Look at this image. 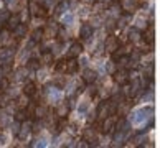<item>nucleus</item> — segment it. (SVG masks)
<instances>
[{
    "mask_svg": "<svg viewBox=\"0 0 160 148\" xmlns=\"http://www.w3.org/2000/svg\"><path fill=\"white\" fill-rule=\"evenodd\" d=\"M101 130H102L104 133H111L112 130H114V118L109 117V115L106 117L104 122H102V128H101Z\"/></svg>",
    "mask_w": 160,
    "mask_h": 148,
    "instance_id": "obj_10",
    "label": "nucleus"
},
{
    "mask_svg": "<svg viewBox=\"0 0 160 148\" xmlns=\"http://www.w3.org/2000/svg\"><path fill=\"white\" fill-rule=\"evenodd\" d=\"M45 145H46L45 140H40V141L37 140V143H33V146H45Z\"/></svg>",
    "mask_w": 160,
    "mask_h": 148,
    "instance_id": "obj_43",
    "label": "nucleus"
},
{
    "mask_svg": "<svg viewBox=\"0 0 160 148\" xmlns=\"http://www.w3.org/2000/svg\"><path fill=\"white\" fill-rule=\"evenodd\" d=\"M139 87H140V84H139V81H132V86H130V91H127V94L130 97H134L135 94L139 92Z\"/></svg>",
    "mask_w": 160,
    "mask_h": 148,
    "instance_id": "obj_23",
    "label": "nucleus"
},
{
    "mask_svg": "<svg viewBox=\"0 0 160 148\" xmlns=\"http://www.w3.org/2000/svg\"><path fill=\"white\" fill-rule=\"evenodd\" d=\"M35 91H37L35 82H28V84H25V87H23V94H27V96H33Z\"/></svg>",
    "mask_w": 160,
    "mask_h": 148,
    "instance_id": "obj_19",
    "label": "nucleus"
},
{
    "mask_svg": "<svg viewBox=\"0 0 160 148\" xmlns=\"http://www.w3.org/2000/svg\"><path fill=\"white\" fill-rule=\"evenodd\" d=\"M81 51H82V46L79 43H73L68 51V58H76L78 55H81Z\"/></svg>",
    "mask_w": 160,
    "mask_h": 148,
    "instance_id": "obj_13",
    "label": "nucleus"
},
{
    "mask_svg": "<svg viewBox=\"0 0 160 148\" xmlns=\"http://www.w3.org/2000/svg\"><path fill=\"white\" fill-rule=\"evenodd\" d=\"M0 43H8V28H3L0 31Z\"/></svg>",
    "mask_w": 160,
    "mask_h": 148,
    "instance_id": "obj_25",
    "label": "nucleus"
},
{
    "mask_svg": "<svg viewBox=\"0 0 160 148\" xmlns=\"http://www.w3.org/2000/svg\"><path fill=\"white\" fill-rule=\"evenodd\" d=\"M30 13L35 15V17H45V8L41 7V5H38L37 2H30Z\"/></svg>",
    "mask_w": 160,
    "mask_h": 148,
    "instance_id": "obj_9",
    "label": "nucleus"
},
{
    "mask_svg": "<svg viewBox=\"0 0 160 148\" xmlns=\"http://www.w3.org/2000/svg\"><path fill=\"white\" fill-rule=\"evenodd\" d=\"M30 132H32V122L27 118V120H25V122H23L22 125H20V128H18V133H17V135H18L20 138H27Z\"/></svg>",
    "mask_w": 160,
    "mask_h": 148,
    "instance_id": "obj_5",
    "label": "nucleus"
},
{
    "mask_svg": "<svg viewBox=\"0 0 160 148\" xmlns=\"http://www.w3.org/2000/svg\"><path fill=\"white\" fill-rule=\"evenodd\" d=\"M27 18H28V8L23 10V13H22V17H20V20H27Z\"/></svg>",
    "mask_w": 160,
    "mask_h": 148,
    "instance_id": "obj_39",
    "label": "nucleus"
},
{
    "mask_svg": "<svg viewBox=\"0 0 160 148\" xmlns=\"http://www.w3.org/2000/svg\"><path fill=\"white\" fill-rule=\"evenodd\" d=\"M25 76H27V69H25V68H20V69L15 73V79H17V81H23V79H25Z\"/></svg>",
    "mask_w": 160,
    "mask_h": 148,
    "instance_id": "obj_26",
    "label": "nucleus"
},
{
    "mask_svg": "<svg viewBox=\"0 0 160 148\" xmlns=\"http://www.w3.org/2000/svg\"><path fill=\"white\" fill-rule=\"evenodd\" d=\"M117 46H119V43H117V38L109 36L108 40H106V50H108L109 53H114V51L117 50Z\"/></svg>",
    "mask_w": 160,
    "mask_h": 148,
    "instance_id": "obj_12",
    "label": "nucleus"
},
{
    "mask_svg": "<svg viewBox=\"0 0 160 148\" xmlns=\"http://www.w3.org/2000/svg\"><path fill=\"white\" fill-rule=\"evenodd\" d=\"M84 141H89V145H98V138H96V130L94 128H86L82 133Z\"/></svg>",
    "mask_w": 160,
    "mask_h": 148,
    "instance_id": "obj_4",
    "label": "nucleus"
},
{
    "mask_svg": "<svg viewBox=\"0 0 160 148\" xmlns=\"http://www.w3.org/2000/svg\"><path fill=\"white\" fill-rule=\"evenodd\" d=\"M68 38V35H66V31H63V30H61V31H60V40L63 41V40H66Z\"/></svg>",
    "mask_w": 160,
    "mask_h": 148,
    "instance_id": "obj_42",
    "label": "nucleus"
},
{
    "mask_svg": "<svg viewBox=\"0 0 160 148\" xmlns=\"http://www.w3.org/2000/svg\"><path fill=\"white\" fill-rule=\"evenodd\" d=\"M43 36H45V31H43V30H35V31H33V36H32V41H33V43H38V41L43 40Z\"/></svg>",
    "mask_w": 160,
    "mask_h": 148,
    "instance_id": "obj_21",
    "label": "nucleus"
},
{
    "mask_svg": "<svg viewBox=\"0 0 160 148\" xmlns=\"http://www.w3.org/2000/svg\"><path fill=\"white\" fill-rule=\"evenodd\" d=\"M41 63H45V64H50V63H53V53H50V51H45V53H43V56H41Z\"/></svg>",
    "mask_w": 160,
    "mask_h": 148,
    "instance_id": "obj_24",
    "label": "nucleus"
},
{
    "mask_svg": "<svg viewBox=\"0 0 160 148\" xmlns=\"http://www.w3.org/2000/svg\"><path fill=\"white\" fill-rule=\"evenodd\" d=\"M144 40H145L150 46L153 45V26H152V25L147 28V31H145V35H144Z\"/></svg>",
    "mask_w": 160,
    "mask_h": 148,
    "instance_id": "obj_18",
    "label": "nucleus"
},
{
    "mask_svg": "<svg viewBox=\"0 0 160 148\" xmlns=\"http://www.w3.org/2000/svg\"><path fill=\"white\" fill-rule=\"evenodd\" d=\"M13 31H15V35H17L18 38H20V36H23V35L27 33V26H25V23H18V25L15 26Z\"/></svg>",
    "mask_w": 160,
    "mask_h": 148,
    "instance_id": "obj_20",
    "label": "nucleus"
},
{
    "mask_svg": "<svg viewBox=\"0 0 160 148\" xmlns=\"http://www.w3.org/2000/svg\"><path fill=\"white\" fill-rule=\"evenodd\" d=\"M10 68H12V66H10V63H3V64H2V68H0V71H2L3 74H7L8 71H10Z\"/></svg>",
    "mask_w": 160,
    "mask_h": 148,
    "instance_id": "obj_35",
    "label": "nucleus"
},
{
    "mask_svg": "<svg viewBox=\"0 0 160 148\" xmlns=\"http://www.w3.org/2000/svg\"><path fill=\"white\" fill-rule=\"evenodd\" d=\"M129 40L130 41H139L140 40V30L139 28H130L129 30Z\"/></svg>",
    "mask_w": 160,
    "mask_h": 148,
    "instance_id": "obj_17",
    "label": "nucleus"
},
{
    "mask_svg": "<svg viewBox=\"0 0 160 148\" xmlns=\"http://www.w3.org/2000/svg\"><path fill=\"white\" fill-rule=\"evenodd\" d=\"M5 140H7V137H5V135L0 132V145H3V143H5Z\"/></svg>",
    "mask_w": 160,
    "mask_h": 148,
    "instance_id": "obj_44",
    "label": "nucleus"
},
{
    "mask_svg": "<svg viewBox=\"0 0 160 148\" xmlns=\"http://www.w3.org/2000/svg\"><path fill=\"white\" fill-rule=\"evenodd\" d=\"M96 78H98V74L92 69H84V73H82V82L84 84H92L96 81Z\"/></svg>",
    "mask_w": 160,
    "mask_h": 148,
    "instance_id": "obj_7",
    "label": "nucleus"
},
{
    "mask_svg": "<svg viewBox=\"0 0 160 148\" xmlns=\"http://www.w3.org/2000/svg\"><path fill=\"white\" fill-rule=\"evenodd\" d=\"M8 102V97L5 96V94H0V107H5Z\"/></svg>",
    "mask_w": 160,
    "mask_h": 148,
    "instance_id": "obj_34",
    "label": "nucleus"
},
{
    "mask_svg": "<svg viewBox=\"0 0 160 148\" xmlns=\"http://www.w3.org/2000/svg\"><path fill=\"white\" fill-rule=\"evenodd\" d=\"M140 5V0H122V8L130 13V12H134Z\"/></svg>",
    "mask_w": 160,
    "mask_h": 148,
    "instance_id": "obj_8",
    "label": "nucleus"
},
{
    "mask_svg": "<svg viewBox=\"0 0 160 148\" xmlns=\"http://www.w3.org/2000/svg\"><path fill=\"white\" fill-rule=\"evenodd\" d=\"M58 33V25L55 21H50L48 23V28H46V35H51V36H55Z\"/></svg>",
    "mask_w": 160,
    "mask_h": 148,
    "instance_id": "obj_22",
    "label": "nucleus"
},
{
    "mask_svg": "<svg viewBox=\"0 0 160 148\" xmlns=\"http://www.w3.org/2000/svg\"><path fill=\"white\" fill-rule=\"evenodd\" d=\"M106 71H108L109 74H112L116 71V64H114V61H111V63H108V66H106Z\"/></svg>",
    "mask_w": 160,
    "mask_h": 148,
    "instance_id": "obj_33",
    "label": "nucleus"
},
{
    "mask_svg": "<svg viewBox=\"0 0 160 148\" xmlns=\"http://www.w3.org/2000/svg\"><path fill=\"white\" fill-rule=\"evenodd\" d=\"M68 112H69V104H60L56 109V115L60 118H64L68 115Z\"/></svg>",
    "mask_w": 160,
    "mask_h": 148,
    "instance_id": "obj_15",
    "label": "nucleus"
},
{
    "mask_svg": "<svg viewBox=\"0 0 160 148\" xmlns=\"http://www.w3.org/2000/svg\"><path fill=\"white\" fill-rule=\"evenodd\" d=\"M0 87H2V89H7V87H8V81L3 79L2 82H0Z\"/></svg>",
    "mask_w": 160,
    "mask_h": 148,
    "instance_id": "obj_41",
    "label": "nucleus"
},
{
    "mask_svg": "<svg viewBox=\"0 0 160 148\" xmlns=\"http://www.w3.org/2000/svg\"><path fill=\"white\" fill-rule=\"evenodd\" d=\"M5 21H7V28H8V30H15V26L18 25V23H22L20 15H10Z\"/></svg>",
    "mask_w": 160,
    "mask_h": 148,
    "instance_id": "obj_11",
    "label": "nucleus"
},
{
    "mask_svg": "<svg viewBox=\"0 0 160 148\" xmlns=\"http://www.w3.org/2000/svg\"><path fill=\"white\" fill-rule=\"evenodd\" d=\"M7 123H8V115H7V114H3L2 117H0V125H2V127H5Z\"/></svg>",
    "mask_w": 160,
    "mask_h": 148,
    "instance_id": "obj_36",
    "label": "nucleus"
},
{
    "mask_svg": "<svg viewBox=\"0 0 160 148\" xmlns=\"http://www.w3.org/2000/svg\"><path fill=\"white\" fill-rule=\"evenodd\" d=\"M96 115L101 118V120H104L108 115H112V114H111V104H109V102H101L99 107H98Z\"/></svg>",
    "mask_w": 160,
    "mask_h": 148,
    "instance_id": "obj_2",
    "label": "nucleus"
},
{
    "mask_svg": "<svg viewBox=\"0 0 160 148\" xmlns=\"http://www.w3.org/2000/svg\"><path fill=\"white\" fill-rule=\"evenodd\" d=\"M153 114V109L152 107H144V109H139L132 114V123L134 125H140L142 122H145L147 118H150Z\"/></svg>",
    "mask_w": 160,
    "mask_h": 148,
    "instance_id": "obj_1",
    "label": "nucleus"
},
{
    "mask_svg": "<svg viewBox=\"0 0 160 148\" xmlns=\"http://www.w3.org/2000/svg\"><path fill=\"white\" fill-rule=\"evenodd\" d=\"M35 115H37L38 118H43V117L46 115V109H45V107H41V105H40V107H37V109H35Z\"/></svg>",
    "mask_w": 160,
    "mask_h": 148,
    "instance_id": "obj_29",
    "label": "nucleus"
},
{
    "mask_svg": "<svg viewBox=\"0 0 160 148\" xmlns=\"http://www.w3.org/2000/svg\"><path fill=\"white\" fill-rule=\"evenodd\" d=\"M18 128H20V123H18V122H15L13 125H12V132L17 135V133H18Z\"/></svg>",
    "mask_w": 160,
    "mask_h": 148,
    "instance_id": "obj_38",
    "label": "nucleus"
},
{
    "mask_svg": "<svg viewBox=\"0 0 160 148\" xmlns=\"http://www.w3.org/2000/svg\"><path fill=\"white\" fill-rule=\"evenodd\" d=\"M76 69H78V61L74 58H69V61H66V73H76Z\"/></svg>",
    "mask_w": 160,
    "mask_h": 148,
    "instance_id": "obj_16",
    "label": "nucleus"
},
{
    "mask_svg": "<svg viewBox=\"0 0 160 148\" xmlns=\"http://www.w3.org/2000/svg\"><path fill=\"white\" fill-rule=\"evenodd\" d=\"M15 118H17V120H18V122H23V120H27V118H28V114H27V110H18V112H17V114H15Z\"/></svg>",
    "mask_w": 160,
    "mask_h": 148,
    "instance_id": "obj_28",
    "label": "nucleus"
},
{
    "mask_svg": "<svg viewBox=\"0 0 160 148\" xmlns=\"http://www.w3.org/2000/svg\"><path fill=\"white\" fill-rule=\"evenodd\" d=\"M112 74H114V79H116L117 84H126V82L129 81V73L124 68L121 71H114Z\"/></svg>",
    "mask_w": 160,
    "mask_h": 148,
    "instance_id": "obj_3",
    "label": "nucleus"
},
{
    "mask_svg": "<svg viewBox=\"0 0 160 148\" xmlns=\"http://www.w3.org/2000/svg\"><path fill=\"white\" fill-rule=\"evenodd\" d=\"M56 71L58 73H66V61H60L56 64Z\"/></svg>",
    "mask_w": 160,
    "mask_h": 148,
    "instance_id": "obj_31",
    "label": "nucleus"
},
{
    "mask_svg": "<svg viewBox=\"0 0 160 148\" xmlns=\"http://www.w3.org/2000/svg\"><path fill=\"white\" fill-rule=\"evenodd\" d=\"M66 8H68V3H66V2H61V3L56 7V13H63Z\"/></svg>",
    "mask_w": 160,
    "mask_h": 148,
    "instance_id": "obj_32",
    "label": "nucleus"
},
{
    "mask_svg": "<svg viewBox=\"0 0 160 148\" xmlns=\"http://www.w3.org/2000/svg\"><path fill=\"white\" fill-rule=\"evenodd\" d=\"M73 20H74V17L68 13V15H63V20H61V21H63V25H71V23H73Z\"/></svg>",
    "mask_w": 160,
    "mask_h": 148,
    "instance_id": "obj_30",
    "label": "nucleus"
},
{
    "mask_svg": "<svg viewBox=\"0 0 160 148\" xmlns=\"http://www.w3.org/2000/svg\"><path fill=\"white\" fill-rule=\"evenodd\" d=\"M8 17H10L8 10H2V12H0V20H2V21H5V20L8 18Z\"/></svg>",
    "mask_w": 160,
    "mask_h": 148,
    "instance_id": "obj_37",
    "label": "nucleus"
},
{
    "mask_svg": "<svg viewBox=\"0 0 160 148\" xmlns=\"http://www.w3.org/2000/svg\"><path fill=\"white\" fill-rule=\"evenodd\" d=\"M92 33H94L92 25H89V23H84V25L81 26L79 36H81L82 40H91V38H92Z\"/></svg>",
    "mask_w": 160,
    "mask_h": 148,
    "instance_id": "obj_6",
    "label": "nucleus"
},
{
    "mask_svg": "<svg viewBox=\"0 0 160 148\" xmlns=\"http://www.w3.org/2000/svg\"><path fill=\"white\" fill-rule=\"evenodd\" d=\"M30 68H32V69H37V68H38V61L32 59V61H30Z\"/></svg>",
    "mask_w": 160,
    "mask_h": 148,
    "instance_id": "obj_40",
    "label": "nucleus"
},
{
    "mask_svg": "<svg viewBox=\"0 0 160 148\" xmlns=\"http://www.w3.org/2000/svg\"><path fill=\"white\" fill-rule=\"evenodd\" d=\"M12 55H13V50L3 48L2 51H0V61H2V63H10Z\"/></svg>",
    "mask_w": 160,
    "mask_h": 148,
    "instance_id": "obj_14",
    "label": "nucleus"
},
{
    "mask_svg": "<svg viewBox=\"0 0 160 148\" xmlns=\"http://www.w3.org/2000/svg\"><path fill=\"white\" fill-rule=\"evenodd\" d=\"M28 104H30V100H28V96H27V94H23V96L18 99V107L23 109V107H27Z\"/></svg>",
    "mask_w": 160,
    "mask_h": 148,
    "instance_id": "obj_27",
    "label": "nucleus"
},
{
    "mask_svg": "<svg viewBox=\"0 0 160 148\" xmlns=\"http://www.w3.org/2000/svg\"><path fill=\"white\" fill-rule=\"evenodd\" d=\"M7 2V5H12V3H15V0H5Z\"/></svg>",
    "mask_w": 160,
    "mask_h": 148,
    "instance_id": "obj_45",
    "label": "nucleus"
}]
</instances>
